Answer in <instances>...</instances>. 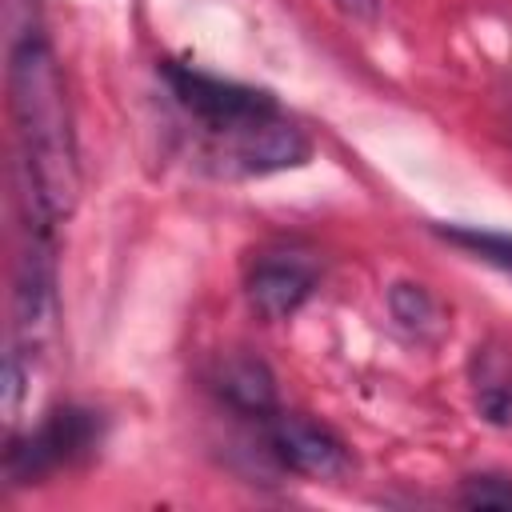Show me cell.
<instances>
[{"label": "cell", "mask_w": 512, "mask_h": 512, "mask_svg": "<svg viewBox=\"0 0 512 512\" xmlns=\"http://www.w3.org/2000/svg\"><path fill=\"white\" fill-rule=\"evenodd\" d=\"M8 108L16 124L28 220L56 228L80 200V164L64 80L36 0H8Z\"/></svg>", "instance_id": "cell-1"}, {"label": "cell", "mask_w": 512, "mask_h": 512, "mask_svg": "<svg viewBox=\"0 0 512 512\" xmlns=\"http://www.w3.org/2000/svg\"><path fill=\"white\" fill-rule=\"evenodd\" d=\"M160 76L192 128H200L204 156L220 176H272L312 160V136L268 88L176 60H164Z\"/></svg>", "instance_id": "cell-2"}, {"label": "cell", "mask_w": 512, "mask_h": 512, "mask_svg": "<svg viewBox=\"0 0 512 512\" xmlns=\"http://www.w3.org/2000/svg\"><path fill=\"white\" fill-rule=\"evenodd\" d=\"M104 440V420L100 412L84 408V404H60L52 408L32 432H24L20 440L8 444L4 452V480L12 488L20 484H36L68 464L88 460Z\"/></svg>", "instance_id": "cell-3"}, {"label": "cell", "mask_w": 512, "mask_h": 512, "mask_svg": "<svg viewBox=\"0 0 512 512\" xmlns=\"http://www.w3.org/2000/svg\"><path fill=\"white\" fill-rule=\"evenodd\" d=\"M28 248L16 260L12 284V344L8 352L20 356L28 368L56 336V248L48 224H28Z\"/></svg>", "instance_id": "cell-4"}, {"label": "cell", "mask_w": 512, "mask_h": 512, "mask_svg": "<svg viewBox=\"0 0 512 512\" xmlns=\"http://www.w3.org/2000/svg\"><path fill=\"white\" fill-rule=\"evenodd\" d=\"M316 288H320V264L312 252L296 244L260 252L244 276V296L260 320L296 316L316 296Z\"/></svg>", "instance_id": "cell-5"}, {"label": "cell", "mask_w": 512, "mask_h": 512, "mask_svg": "<svg viewBox=\"0 0 512 512\" xmlns=\"http://www.w3.org/2000/svg\"><path fill=\"white\" fill-rule=\"evenodd\" d=\"M260 424H264L268 452L288 472L312 476V480H340L352 472V452L328 424L308 420L300 412H284V408H276Z\"/></svg>", "instance_id": "cell-6"}, {"label": "cell", "mask_w": 512, "mask_h": 512, "mask_svg": "<svg viewBox=\"0 0 512 512\" xmlns=\"http://www.w3.org/2000/svg\"><path fill=\"white\" fill-rule=\"evenodd\" d=\"M468 384L480 420L492 428H512V348L484 340L468 360Z\"/></svg>", "instance_id": "cell-7"}, {"label": "cell", "mask_w": 512, "mask_h": 512, "mask_svg": "<svg viewBox=\"0 0 512 512\" xmlns=\"http://www.w3.org/2000/svg\"><path fill=\"white\" fill-rule=\"evenodd\" d=\"M212 384H216L220 400H224L228 408L244 412V416L264 420V416H272V412L280 408V404H276V376H272L268 364L256 360V356H232V360H224V364L216 368Z\"/></svg>", "instance_id": "cell-8"}, {"label": "cell", "mask_w": 512, "mask_h": 512, "mask_svg": "<svg viewBox=\"0 0 512 512\" xmlns=\"http://www.w3.org/2000/svg\"><path fill=\"white\" fill-rule=\"evenodd\" d=\"M388 312H392V320H396L412 340H420V344L440 340L444 328H448V320H444L436 296H432L424 284H412V280H396V284L388 288Z\"/></svg>", "instance_id": "cell-9"}, {"label": "cell", "mask_w": 512, "mask_h": 512, "mask_svg": "<svg viewBox=\"0 0 512 512\" xmlns=\"http://www.w3.org/2000/svg\"><path fill=\"white\" fill-rule=\"evenodd\" d=\"M432 232L444 244H456L460 252H468L500 272H512V236L508 232H492V228H476V224H432Z\"/></svg>", "instance_id": "cell-10"}, {"label": "cell", "mask_w": 512, "mask_h": 512, "mask_svg": "<svg viewBox=\"0 0 512 512\" xmlns=\"http://www.w3.org/2000/svg\"><path fill=\"white\" fill-rule=\"evenodd\" d=\"M456 500L464 508H512V476L500 472H472L460 480Z\"/></svg>", "instance_id": "cell-11"}, {"label": "cell", "mask_w": 512, "mask_h": 512, "mask_svg": "<svg viewBox=\"0 0 512 512\" xmlns=\"http://www.w3.org/2000/svg\"><path fill=\"white\" fill-rule=\"evenodd\" d=\"M336 4L352 20H376L380 16V0H336Z\"/></svg>", "instance_id": "cell-12"}]
</instances>
